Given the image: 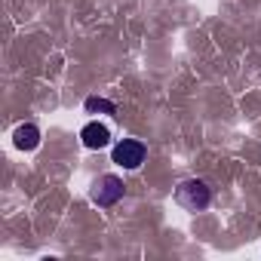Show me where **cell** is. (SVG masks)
Here are the masks:
<instances>
[{"label": "cell", "mask_w": 261, "mask_h": 261, "mask_svg": "<svg viewBox=\"0 0 261 261\" xmlns=\"http://www.w3.org/2000/svg\"><path fill=\"white\" fill-rule=\"evenodd\" d=\"M83 108H86V114H117V105L111 98H101V95H89Z\"/></svg>", "instance_id": "8992f818"}, {"label": "cell", "mask_w": 261, "mask_h": 261, "mask_svg": "<svg viewBox=\"0 0 261 261\" xmlns=\"http://www.w3.org/2000/svg\"><path fill=\"white\" fill-rule=\"evenodd\" d=\"M123 194H126V185H123V178H117V175H101V178L89 188V200H92L95 206H101V209L117 206V203L123 200Z\"/></svg>", "instance_id": "7a4b0ae2"}, {"label": "cell", "mask_w": 261, "mask_h": 261, "mask_svg": "<svg viewBox=\"0 0 261 261\" xmlns=\"http://www.w3.org/2000/svg\"><path fill=\"white\" fill-rule=\"evenodd\" d=\"M40 129L34 126V123H22V126H16V133H13V145L19 148V151H37L40 148Z\"/></svg>", "instance_id": "5b68a950"}, {"label": "cell", "mask_w": 261, "mask_h": 261, "mask_svg": "<svg viewBox=\"0 0 261 261\" xmlns=\"http://www.w3.org/2000/svg\"><path fill=\"white\" fill-rule=\"evenodd\" d=\"M80 142H83L89 151H101V148L111 145V129H108L105 123H98V120H89V123L80 129Z\"/></svg>", "instance_id": "277c9868"}, {"label": "cell", "mask_w": 261, "mask_h": 261, "mask_svg": "<svg viewBox=\"0 0 261 261\" xmlns=\"http://www.w3.org/2000/svg\"><path fill=\"white\" fill-rule=\"evenodd\" d=\"M148 157V148L139 142V139H120L111 151V160L120 166V169H139Z\"/></svg>", "instance_id": "3957f363"}, {"label": "cell", "mask_w": 261, "mask_h": 261, "mask_svg": "<svg viewBox=\"0 0 261 261\" xmlns=\"http://www.w3.org/2000/svg\"><path fill=\"white\" fill-rule=\"evenodd\" d=\"M175 203L188 212H203L212 203V188L203 178H185L175 188Z\"/></svg>", "instance_id": "6da1fadb"}]
</instances>
